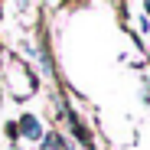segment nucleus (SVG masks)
Here are the masks:
<instances>
[{
  "instance_id": "nucleus-1",
  "label": "nucleus",
  "mask_w": 150,
  "mask_h": 150,
  "mask_svg": "<svg viewBox=\"0 0 150 150\" xmlns=\"http://www.w3.org/2000/svg\"><path fill=\"white\" fill-rule=\"evenodd\" d=\"M16 127H20V134H23V137H30V140H39V137H42V124H39L33 114H23Z\"/></svg>"
},
{
  "instance_id": "nucleus-2",
  "label": "nucleus",
  "mask_w": 150,
  "mask_h": 150,
  "mask_svg": "<svg viewBox=\"0 0 150 150\" xmlns=\"http://www.w3.org/2000/svg\"><path fill=\"white\" fill-rule=\"evenodd\" d=\"M147 7H150V0H147Z\"/></svg>"
}]
</instances>
